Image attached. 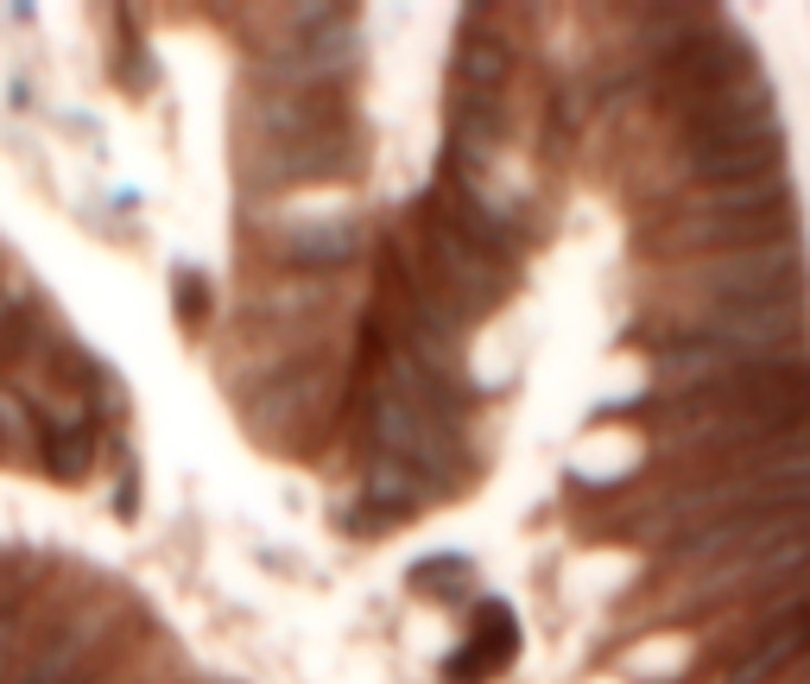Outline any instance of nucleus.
<instances>
[{
	"mask_svg": "<svg viewBox=\"0 0 810 684\" xmlns=\"http://www.w3.org/2000/svg\"><path fill=\"white\" fill-rule=\"evenodd\" d=\"M810 508V457L772 469H716L684 482H634L621 494H602L595 508H576V532L589 545H627L658 558L703 527H722L741 513H798Z\"/></svg>",
	"mask_w": 810,
	"mask_h": 684,
	"instance_id": "f257e3e1",
	"label": "nucleus"
},
{
	"mask_svg": "<svg viewBox=\"0 0 810 684\" xmlns=\"http://www.w3.org/2000/svg\"><path fill=\"white\" fill-rule=\"evenodd\" d=\"M786 412H810V349L786 355V361H747L728 375H709L697 387L658 394L639 387L627 399H608L589 425H614V431H639V438H665L684 425H716V419H786Z\"/></svg>",
	"mask_w": 810,
	"mask_h": 684,
	"instance_id": "f03ea898",
	"label": "nucleus"
},
{
	"mask_svg": "<svg viewBox=\"0 0 810 684\" xmlns=\"http://www.w3.org/2000/svg\"><path fill=\"white\" fill-rule=\"evenodd\" d=\"M627 292L639 310L658 305H810V247L772 242V247H735V254H697L671 266H634Z\"/></svg>",
	"mask_w": 810,
	"mask_h": 684,
	"instance_id": "7ed1b4c3",
	"label": "nucleus"
},
{
	"mask_svg": "<svg viewBox=\"0 0 810 684\" xmlns=\"http://www.w3.org/2000/svg\"><path fill=\"white\" fill-rule=\"evenodd\" d=\"M735 349L753 361H786V355L810 349V305H658V310H634L614 349L621 355H665V349Z\"/></svg>",
	"mask_w": 810,
	"mask_h": 684,
	"instance_id": "20e7f679",
	"label": "nucleus"
},
{
	"mask_svg": "<svg viewBox=\"0 0 810 684\" xmlns=\"http://www.w3.org/2000/svg\"><path fill=\"white\" fill-rule=\"evenodd\" d=\"M368 172V127L317 133V140H273L247 146L242 140V197H298V191H342Z\"/></svg>",
	"mask_w": 810,
	"mask_h": 684,
	"instance_id": "39448f33",
	"label": "nucleus"
},
{
	"mask_svg": "<svg viewBox=\"0 0 810 684\" xmlns=\"http://www.w3.org/2000/svg\"><path fill=\"white\" fill-rule=\"evenodd\" d=\"M380 228L361 216V203L324 210L305 222H273L266 228V273H310V279H336V273H368Z\"/></svg>",
	"mask_w": 810,
	"mask_h": 684,
	"instance_id": "423d86ee",
	"label": "nucleus"
},
{
	"mask_svg": "<svg viewBox=\"0 0 810 684\" xmlns=\"http://www.w3.org/2000/svg\"><path fill=\"white\" fill-rule=\"evenodd\" d=\"M501 13H482L469 7L457 25V44H450V83L457 89H488V95H513L520 70H526V51L513 39V20L494 25Z\"/></svg>",
	"mask_w": 810,
	"mask_h": 684,
	"instance_id": "0eeeda50",
	"label": "nucleus"
},
{
	"mask_svg": "<svg viewBox=\"0 0 810 684\" xmlns=\"http://www.w3.org/2000/svg\"><path fill=\"white\" fill-rule=\"evenodd\" d=\"M513 660H520V621H513L506 602L482 596L475 609H469V634H462V646L450 653V684H488V678H501Z\"/></svg>",
	"mask_w": 810,
	"mask_h": 684,
	"instance_id": "6e6552de",
	"label": "nucleus"
},
{
	"mask_svg": "<svg viewBox=\"0 0 810 684\" xmlns=\"http://www.w3.org/2000/svg\"><path fill=\"white\" fill-rule=\"evenodd\" d=\"M406 590L431 609H475L482 602V583H475V558L469 552H424L406 571Z\"/></svg>",
	"mask_w": 810,
	"mask_h": 684,
	"instance_id": "1a4fd4ad",
	"label": "nucleus"
}]
</instances>
